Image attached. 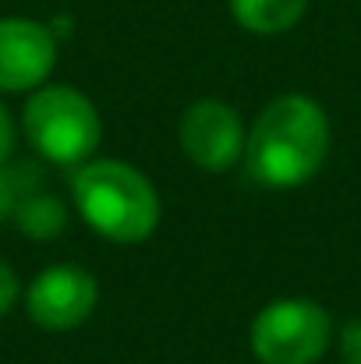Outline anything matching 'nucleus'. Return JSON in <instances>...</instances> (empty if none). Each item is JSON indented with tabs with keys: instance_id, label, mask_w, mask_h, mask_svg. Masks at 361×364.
Here are the masks:
<instances>
[{
	"instance_id": "nucleus-8",
	"label": "nucleus",
	"mask_w": 361,
	"mask_h": 364,
	"mask_svg": "<svg viewBox=\"0 0 361 364\" xmlns=\"http://www.w3.org/2000/svg\"><path fill=\"white\" fill-rule=\"evenodd\" d=\"M227 7L244 32L283 36L305 18L308 0H227Z\"/></svg>"
},
{
	"instance_id": "nucleus-3",
	"label": "nucleus",
	"mask_w": 361,
	"mask_h": 364,
	"mask_svg": "<svg viewBox=\"0 0 361 364\" xmlns=\"http://www.w3.org/2000/svg\"><path fill=\"white\" fill-rule=\"evenodd\" d=\"M18 134L28 141L39 163L75 170L96 156L103 141V117L82 89L46 82L25 96L18 114Z\"/></svg>"
},
{
	"instance_id": "nucleus-2",
	"label": "nucleus",
	"mask_w": 361,
	"mask_h": 364,
	"mask_svg": "<svg viewBox=\"0 0 361 364\" xmlns=\"http://www.w3.org/2000/svg\"><path fill=\"white\" fill-rule=\"evenodd\" d=\"M71 202L85 227L110 244L149 241L163 220V198L149 173L127 159H85L71 170Z\"/></svg>"
},
{
	"instance_id": "nucleus-9",
	"label": "nucleus",
	"mask_w": 361,
	"mask_h": 364,
	"mask_svg": "<svg viewBox=\"0 0 361 364\" xmlns=\"http://www.w3.org/2000/svg\"><path fill=\"white\" fill-rule=\"evenodd\" d=\"M11 223H14L18 234L28 237V241H53V237H61V234L68 230V205H64L53 191L36 188V191H28V195L18 202Z\"/></svg>"
},
{
	"instance_id": "nucleus-7",
	"label": "nucleus",
	"mask_w": 361,
	"mask_h": 364,
	"mask_svg": "<svg viewBox=\"0 0 361 364\" xmlns=\"http://www.w3.org/2000/svg\"><path fill=\"white\" fill-rule=\"evenodd\" d=\"M61 39L46 21L7 14L0 18V96H28L53 78Z\"/></svg>"
},
{
	"instance_id": "nucleus-12",
	"label": "nucleus",
	"mask_w": 361,
	"mask_h": 364,
	"mask_svg": "<svg viewBox=\"0 0 361 364\" xmlns=\"http://www.w3.org/2000/svg\"><path fill=\"white\" fill-rule=\"evenodd\" d=\"M337 350L344 364H361V318H351L337 333Z\"/></svg>"
},
{
	"instance_id": "nucleus-10",
	"label": "nucleus",
	"mask_w": 361,
	"mask_h": 364,
	"mask_svg": "<svg viewBox=\"0 0 361 364\" xmlns=\"http://www.w3.org/2000/svg\"><path fill=\"white\" fill-rule=\"evenodd\" d=\"M36 188H43V170L36 163H28V159L0 163V223H11L18 202Z\"/></svg>"
},
{
	"instance_id": "nucleus-1",
	"label": "nucleus",
	"mask_w": 361,
	"mask_h": 364,
	"mask_svg": "<svg viewBox=\"0 0 361 364\" xmlns=\"http://www.w3.org/2000/svg\"><path fill=\"white\" fill-rule=\"evenodd\" d=\"M333 127L319 100L305 92L273 96L244 138V170L269 191H294L308 184L330 159Z\"/></svg>"
},
{
	"instance_id": "nucleus-5",
	"label": "nucleus",
	"mask_w": 361,
	"mask_h": 364,
	"mask_svg": "<svg viewBox=\"0 0 361 364\" xmlns=\"http://www.w3.org/2000/svg\"><path fill=\"white\" fill-rule=\"evenodd\" d=\"M96 304H100V283L78 262H50L21 290V308L28 322L57 336L82 329L96 315Z\"/></svg>"
},
{
	"instance_id": "nucleus-4",
	"label": "nucleus",
	"mask_w": 361,
	"mask_h": 364,
	"mask_svg": "<svg viewBox=\"0 0 361 364\" xmlns=\"http://www.w3.org/2000/svg\"><path fill=\"white\" fill-rule=\"evenodd\" d=\"M333 340V315L315 297H273L248 326V350L258 364H319Z\"/></svg>"
},
{
	"instance_id": "nucleus-11",
	"label": "nucleus",
	"mask_w": 361,
	"mask_h": 364,
	"mask_svg": "<svg viewBox=\"0 0 361 364\" xmlns=\"http://www.w3.org/2000/svg\"><path fill=\"white\" fill-rule=\"evenodd\" d=\"M21 290H25V287H21L14 265H11L7 258H0V318L21 304Z\"/></svg>"
},
{
	"instance_id": "nucleus-6",
	"label": "nucleus",
	"mask_w": 361,
	"mask_h": 364,
	"mask_svg": "<svg viewBox=\"0 0 361 364\" xmlns=\"http://www.w3.org/2000/svg\"><path fill=\"white\" fill-rule=\"evenodd\" d=\"M248 127L241 114L220 96H202L184 107L177 121V145L184 159L202 173H227L244 159Z\"/></svg>"
},
{
	"instance_id": "nucleus-13",
	"label": "nucleus",
	"mask_w": 361,
	"mask_h": 364,
	"mask_svg": "<svg viewBox=\"0 0 361 364\" xmlns=\"http://www.w3.org/2000/svg\"><path fill=\"white\" fill-rule=\"evenodd\" d=\"M18 117L4 107V100H0V163H7V159H14V149H18Z\"/></svg>"
}]
</instances>
